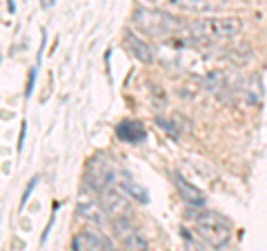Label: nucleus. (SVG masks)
I'll list each match as a JSON object with an SVG mask.
<instances>
[{"label":"nucleus","mask_w":267,"mask_h":251,"mask_svg":"<svg viewBox=\"0 0 267 251\" xmlns=\"http://www.w3.org/2000/svg\"><path fill=\"white\" fill-rule=\"evenodd\" d=\"M131 25L149 38H165V36L187 33V27H189L180 16H172L167 11L154 9V7H136L134 16H131Z\"/></svg>","instance_id":"obj_1"},{"label":"nucleus","mask_w":267,"mask_h":251,"mask_svg":"<svg viewBox=\"0 0 267 251\" xmlns=\"http://www.w3.org/2000/svg\"><path fill=\"white\" fill-rule=\"evenodd\" d=\"M243 32V20L236 16H216V18H200L189 22L187 33L196 40L205 42H220L231 40Z\"/></svg>","instance_id":"obj_2"},{"label":"nucleus","mask_w":267,"mask_h":251,"mask_svg":"<svg viewBox=\"0 0 267 251\" xmlns=\"http://www.w3.org/2000/svg\"><path fill=\"white\" fill-rule=\"evenodd\" d=\"M194 227L198 231L200 240L214 249H225L231 240V225L216 211H198L194 214Z\"/></svg>","instance_id":"obj_3"},{"label":"nucleus","mask_w":267,"mask_h":251,"mask_svg":"<svg viewBox=\"0 0 267 251\" xmlns=\"http://www.w3.org/2000/svg\"><path fill=\"white\" fill-rule=\"evenodd\" d=\"M116 183V169L114 165H111L109 160H107L105 156H96L91 158V162H89L87 167V184L94 191H105V189L114 187Z\"/></svg>","instance_id":"obj_4"},{"label":"nucleus","mask_w":267,"mask_h":251,"mask_svg":"<svg viewBox=\"0 0 267 251\" xmlns=\"http://www.w3.org/2000/svg\"><path fill=\"white\" fill-rule=\"evenodd\" d=\"M114 234L129 251H147L145 235L134 227V222L129 220V216H127V218H116L114 220Z\"/></svg>","instance_id":"obj_5"},{"label":"nucleus","mask_w":267,"mask_h":251,"mask_svg":"<svg viewBox=\"0 0 267 251\" xmlns=\"http://www.w3.org/2000/svg\"><path fill=\"white\" fill-rule=\"evenodd\" d=\"M152 2L180 11H196V14H214L227 5V0H152Z\"/></svg>","instance_id":"obj_6"},{"label":"nucleus","mask_w":267,"mask_h":251,"mask_svg":"<svg viewBox=\"0 0 267 251\" xmlns=\"http://www.w3.org/2000/svg\"><path fill=\"white\" fill-rule=\"evenodd\" d=\"M100 204L105 207L107 214L116 216V218H127L129 214L131 204H129V198L123 194L118 187H109L100 194Z\"/></svg>","instance_id":"obj_7"},{"label":"nucleus","mask_w":267,"mask_h":251,"mask_svg":"<svg viewBox=\"0 0 267 251\" xmlns=\"http://www.w3.org/2000/svg\"><path fill=\"white\" fill-rule=\"evenodd\" d=\"M73 249L76 251H116V247L100 231H83L80 235L73 238Z\"/></svg>","instance_id":"obj_8"},{"label":"nucleus","mask_w":267,"mask_h":251,"mask_svg":"<svg viewBox=\"0 0 267 251\" xmlns=\"http://www.w3.org/2000/svg\"><path fill=\"white\" fill-rule=\"evenodd\" d=\"M172 178H174V184H176L180 198H183L189 207H196V209H198V207H205V200L207 198H205L203 189H198L196 184H192L183 173H178V171H172Z\"/></svg>","instance_id":"obj_9"},{"label":"nucleus","mask_w":267,"mask_h":251,"mask_svg":"<svg viewBox=\"0 0 267 251\" xmlns=\"http://www.w3.org/2000/svg\"><path fill=\"white\" fill-rule=\"evenodd\" d=\"M116 136L129 145H141V142H145L147 131L138 120H125L116 127Z\"/></svg>","instance_id":"obj_10"},{"label":"nucleus","mask_w":267,"mask_h":251,"mask_svg":"<svg viewBox=\"0 0 267 251\" xmlns=\"http://www.w3.org/2000/svg\"><path fill=\"white\" fill-rule=\"evenodd\" d=\"M125 45L134 53V58H138L141 63H154L156 60V49L152 45H147L145 40H141L138 36H134V33H127L125 36Z\"/></svg>","instance_id":"obj_11"},{"label":"nucleus","mask_w":267,"mask_h":251,"mask_svg":"<svg viewBox=\"0 0 267 251\" xmlns=\"http://www.w3.org/2000/svg\"><path fill=\"white\" fill-rule=\"evenodd\" d=\"M78 218H83L85 222H91V225H98L103 227L107 220V211L105 207H98V202H83L78 204V209H76Z\"/></svg>","instance_id":"obj_12"},{"label":"nucleus","mask_w":267,"mask_h":251,"mask_svg":"<svg viewBox=\"0 0 267 251\" xmlns=\"http://www.w3.org/2000/svg\"><path fill=\"white\" fill-rule=\"evenodd\" d=\"M121 184H123V189H125L127 194H129L131 198H136L138 202H142V204H145L147 200H149V196H147V189H145V187H141V184H138L136 180L131 178L129 173H123Z\"/></svg>","instance_id":"obj_13"},{"label":"nucleus","mask_w":267,"mask_h":251,"mask_svg":"<svg viewBox=\"0 0 267 251\" xmlns=\"http://www.w3.org/2000/svg\"><path fill=\"white\" fill-rule=\"evenodd\" d=\"M149 98H152V102H156L158 107H165V102H167V94H165V89H162V87H158V84H152Z\"/></svg>","instance_id":"obj_14"},{"label":"nucleus","mask_w":267,"mask_h":251,"mask_svg":"<svg viewBox=\"0 0 267 251\" xmlns=\"http://www.w3.org/2000/svg\"><path fill=\"white\" fill-rule=\"evenodd\" d=\"M180 234H183V245H185V251H207V249H205V245L196 242L194 238H192V235H189L185 229L180 231Z\"/></svg>","instance_id":"obj_15"},{"label":"nucleus","mask_w":267,"mask_h":251,"mask_svg":"<svg viewBox=\"0 0 267 251\" xmlns=\"http://www.w3.org/2000/svg\"><path fill=\"white\" fill-rule=\"evenodd\" d=\"M36 183H38V178H34V180H32V184H29V187L25 189V194H22V202H20V204H25V202H27V198L32 196V191H34V187H36Z\"/></svg>","instance_id":"obj_16"},{"label":"nucleus","mask_w":267,"mask_h":251,"mask_svg":"<svg viewBox=\"0 0 267 251\" xmlns=\"http://www.w3.org/2000/svg\"><path fill=\"white\" fill-rule=\"evenodd\" d=\"M42 5H45V7H52L53 2H52V0H42Z\"/></svg>","instance_id":"obj_17"}]
</instances>
